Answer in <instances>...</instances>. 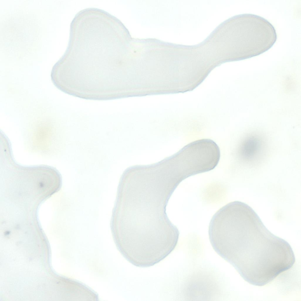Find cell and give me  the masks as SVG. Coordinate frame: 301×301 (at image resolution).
Here are the masks:
<instances>
[{
  "instance_id": "obj_1",
  "label": "cell",
  "mask_w": 301,
  "mask_h": 301,
  "mask_svg": "<svg viewBox=\"0 0 301 301\" xmlns=\"http://www.w3.org/2000/svg\"><path fill=\"white\" fill-rule=\"evenodd\" d=\"M208 233L215 252L254 285L267 284L295 262L290 244L269 231L255 211L240 201L220 211Z\"/></svg>"
},
{
  "instance_id": "obj_2",
  "label": "cell",
  "mask_w": 301,
  "mask_h": 301,
  "mask_svg": "<svg viewBox=\"0 0 301 301\" xmlns=\"http://www.w3.org/2000/svg\"><path fill=\"white\" fill-rule=\"evenodd\" d=\"M176 188L163 179L125 181L116 200L119 220L136 233L154 235L166 232L173 225L167 217L166 207Z\"/></svg>"
},
{
  "instance_id": "obj_3",
  "label": "cell",
  "mask_w": 301,
  "mask_h": 301,
  "mask_svg": "<svg viewBox=\"0 0 301 301\" xmlns=\"http://www.w3.org/2000/svg\"><path fill=\"white\" fill-rule=\"evenodd\" d=\"M231 21L232 55L234 60L260 55L270 49L276 41L274 27L261 16L243 14L235 16Z\"/></svg>"
},
{
  "instance_id": "obj_4",
  "label": "cell",
  "mask_w": 301,
  "mask_h": 301,
  "mask_svg": "<svg viewBox=\"0 0 301 301\" xmlns=\"http://www.w3.org/2000/svg\"><path fill=\"white\" fill-rule=\"evenodd\" d=\"M267 147V141L263 134L258 132L249 133L243 139L239 146V158L246 166H257L265 158Z\"/></svg>"
}]
</instances>
